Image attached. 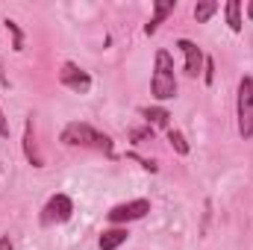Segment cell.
I'll return each instance as SVG.
<instances>
[{
  "instance_id": "2e32d148",
  "label": "cell",
  "mask_w": 253,
  "mask_h": 250,
  "mask_svg": "<svg viewBox=\"0 0 253 250\" xmlns=\"http://www.w3.org/2000/svg\"><path fill=\"white\" fill-rule=\"evenodd\" d=\"M129 135H132V141H144V138H153V129L144 126V129H132Z\"/></svg>"
},
{
  "instance_id": "ffe728a7",
  "label": "cell",
  "mask_w": 253,
  "mask_h": 250,
  "mask_svg": "<svg viewBox=\"0 0 253 250\" xmlns=\"http://www.w3.org/2000/svg\"><path fill=\"white\" fill-rule=\"evenodd\" d=\"M0 83H3V85H9V80H6V74H3V62H0Z\"/></svg>"
},
{
  "instance_id": "7c38bea8",
  "label": "cell",
  "mask_w": 253,
  "mask_h": 250,
  "mask_svg": "<svg viewBox=\"0 0 253 250\" xmlns=\"http://www.w3.org/2000/svg\"><path fill=\"white\" fill-rule=\"evenodd\" d=\"M141 115L147 118V124H153V126H168V112L165 109H159V106H147V109H141Z\"/></svg>"
},
{
  "instance_id": "277c9868",
  "label": "cell",
  "mask_w": 253,
  "mask_h": 250,
  "mask_svg": "<svg viewBox=\"0 0 253 250\" xmlns=\"http://www.w3.org/2000/svg\"><path fill=\"white\" fill-rule=\"evenodd\" d=\"M71 215H74L71 197H68V194H53V197L47 200L44 212H42V224H44V227H50V224H65Z\"/></svg>"
},
{
  "instance_id": "52a82bcc",
  "label": "cell",
  "mask_w": 253,
  "mask_h": 250,
  "mask_svg": "<svg viewBox=\"0 0 253 250\" xmlns=\"http://www.w3.org/2000/svg\"><path fill=\"white\" fill-rule=\"evenodd\" d=\"M177 47L183 50V56H186V74L189 77H197L200 74V68H203V53H200V47L194 44V42H189V39H180L177 42Z\"/></svg>"
},
{
  "instance_id": "6da1fadb",
  "label": "cell",
  "mask_w": 253,
  "mask_h": 250,
  "mask_svg": "<svg viewBox=\"0 0 253 250\" xmlns=\"http://www.w3.org/2000/svg\"><path fill=\"white\" fill-rule=\"evenodd\" d=\"M153 97L156 100H171L177 94V77H174V59L168 50H156V71H153Z\"/></svg>"
},
{
  "instance_id": "5b68a950",
  "label": "cell",
  "mask_w": 253,
  "mask_h": 250,
  "mask_svg": "<svg viewBox=\"0 0 253 250\" xmlns=\"http://www.w3.org/2000/svg\"><path fill=\"white\" fill-rule=\"evenodd\" d=\"M150 212V200H129V203H118L109 209V221L112 224H126V221H138Z\"/></svg>"
},
{
  "instance_id": "4fadbf2b",
  "label": "cell",
  "mask_w": 253,
  "mask_h": 250,
  "mask_svg": "<svg viewBox=\"0 0 253 250\" xmlns=\"http://www.w3.org/2000/svg\"><path fill=\"white\" fill-rule=\"evenodd\" d=\"M215 12H218V3H215V0H200V3L194 6V18H197V24H206Z\"/></svg>"
},
{
  "instance_id": "8992f818",
  "label": "cell",
  "mask_w": 253,
  "mask_h": 250,
  "mask_svg": "<svg viewBox=\"0 0 253 250\" xmlns=\"http://www.w3.org/2000/svg\"><path fill=\"white\" fill-rule=\"evenodd\" d=\"M59 80H62V85H68V88H71V91H77V94H85V91L91 88V77H88L83 68H77L74 62H65L62 65Z\"/></svg>"
},
{
  "instance_id": "44dd1931",
  "label": "cell",
  "mask_w": 253,
  "mask_h": 250,
  "mask_svg": "<svg viewBox=\"0 0 253 250\" xmlns=\"http://www.w3.org/2000/svg\"><path fill=\"white\" fill-rule=\"evenodd\" d=\"M248 18H253V3L248 6Z\"/></svg>"
},
{
  "instance_id": "9a60e30c",
  "label": "cell",
  "mask_w": 253,
  "mask_h": 250,
  "mask_svg": "<svg viewBox=\"0 0 253 250\" xmlns=\"http://www.w3.org/2000/svg\"><path fill=\"white\" fill-rule=\"evenodd\" d=\"M6 30H12V36H15V50H24V33L18 30V24L15 21H6Z\"/></svg>"
},
{
  "instance_id": "30bf717a",
  "label": "cell",
  "mask_w": 253,
  "mask_h": 250,
  "mask_svg": "<svg viewBox=\"0 0 253 250\" xmlns=\"http://www.w3.org/2000/svg\"><path fill=\"white\" fill-rule=\"evenodd\" d=\"M124 242H126V230H121V227L106 230V233L100 236V250H118Z\"/></svg>"
},
{
  "instance_id": "3957f363",
  "label": "cell",
  "mask_w": 253,
  "mask_h": 250,
  "mask_svg": "<svg viewBox=\"0 0 253 250\" xmlns=\"http://www.w3.org/2000/svg\"><path fill=\"white\" fill-rule=\"evenodd\" d=\"M239 132L242 138H253V80L245 77L239 83Z\"/></svg>"
},
{
  "instance_id": "5bb4252c",
  "label": "cell",
  "mask_w": 253,
  "mask_h": 250,
  "mask_svg": "<svg viewBox=\"0 0 253 250\" xmlns=\"http://www.w3.org/2000/svg\"><path fill=\"white\" fill-rule=\"evenodd\" d=\"M168 141H171V147H174L180 156L189 153V141H186V135H183L180 129H168Z\"/></svg>"
},
{
  "instance_id": "7a4b0ae2",
  "label": "cell",
  "mask_w": 253,
  "mask_h": 250,
  "mask_svg": "<svg viewBox=\"0 0 253 250\" xmlns=\"http://www.w3.org/2000/svg\"><path fill=\"white\" fill-rule=\"evenodd\" d=\"M62 141L65 144H80V147H94V150L112 153V138H109V135L97 132L94 126H88V124H80V121H74V124L65 126Z\"/></svg>"
},
{
  "instance_id": "8fae6325",
  "label": "cell",
  "mask_w": 253,
  "mask_h": 250,
  "mask_svg": "<svg viewBox=\"0 0 253 250\" xmlns=\"http://www.w3.org/2000/svg\"><path fill=\"white\" fill-rule=\"evenodd\" d=\"M224 12H227V24H230V30H233V33H242V3H239V0H227Z\"/></svg>"
},
{
  "instance_id": "ac0fdd59",
  "label": "cell",
  "mask_w": 253,
  "mask_h": 250,
  "mask_svg": "<svg viewBox=\"0 0 253 250\" xmlns=\"http://www.w3.org/2000/svg\"><path fill=\"white\" fill-rule=\"evenodd\" d=\"M0 135H3V138L9 135V124H6V115H3V109H0Z\"/></svg>"
},
{
  "instance_id": "ba28073f",
  "label": "cell",
  "mask_w": 253,
  "mask_h": 250,
  "mask_svg": "<svg viewBox=\"0 0 253 250\" xmlns=\"http://www.w3.org/2000/svg\"><path fill=\"white\" fill-rule=\"evenodd\" d=\"M174 6H177L174 0H156V6H153V18L147 21L144 33H147V36H153V33L159 30V24H162V21H165V18H168V15L174 12Z\"/></svg>"
},
{
  "instance_id": "d6986e66",
  "label": "cell",
  "mask_w": 253,
  "mask_h": 250,
  "mask_svg": "<svg viewBox=\"0 0 253 250\" xmlns=\"http://www.w3.org/2000/svg\"><path fill=\"white\" fill-rule=\"evenodd\" d=\"M0 250H12V242H9V239H3V236H0Z\"/></svg>"
},
{
  "instance_id": "e0dca14e",
  "label": "cell",
  "mask_w": 253,
  "mask_h": 250,
  "mask_svg": "<svg viewBox=\"0 0 253 250\" xmlns=\"http://www.w3.org/2000/svg\"><path fill=\"white\" fill-rule=\"evenodd\" d=\"M206 74H203V80H206V83H212V80H215V62H212V59H206Z\"/></svg>"
},
{
  "instance_id": "9c48e42d",
  "label": "cell",
  "mask_w": 253,
  "mask_h": 250,
  "mask_svg": "<svg viewBox=\"0 0 253 250\" xmlns=\"http://www.w3.org/2000/svg\"><path fill=\"white\" fill-rule=\"evenodd\" d=\"M24 153H27V159H30V165L33 168H42L44 162H42V156L36 153V135H33V121H27V129H24Z\"/></svg>"
}]
</instances>
